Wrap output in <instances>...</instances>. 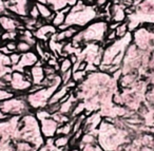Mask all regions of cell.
Masks as SVG:
<instances>
[{
  "label": "cell",
  "mask_w": 154,
  "mask_h": 151,
  "mask_svg": "<svg viewBox=\"0 0 154 151\" xmlns=\"http://www.w3.org/2000/svg\"><path fill=\"white\" fill-rule=\"evenodd\" d=\"M18 36H19L18 31H14V32H2L0 34V41L1 42H7V41H12V40L17 41Z\"/></svg>",
  "instance_id": "9a60e30c"
},
{
  "label": "cell",
  "mask_w": 154,
  "mask_h": 151,
  "mask_svg": "<svg viewBox=\"0 0 154 151\" xmlns=\"http://www.w3.org/2000/svg\"><path fill=\"white\" fill-rule=\"evenodd\" d=\"M30 75L31 79H32L33 85H38L41 86L42 81L45 78V66H43V61L39 59L35 66L30 68Z\"/></svg>",
  "instance_id": "9c48e42d"
},
{
  "label": "cell",
  "mask_w": 154,
  "mask_h": 151,
  "mask_svg": "<svg viewBox=\"0 0 154 151\" xmlns=\"http://www.w3.org/2000/svg\"><path fill=\"white\" fill-rule=\"evenodd\" d=\"M0 53L3 54V55H7V56H10L12 54V52L8 49L7 47L5 46V43H1L0 45Z\"/></svg>",
  "instance_id": "d4e9b609"
},
{
  "label": "cell",
  "mask_w": 154,
  "mask_h": 151,
  "mask_svg": "<svg viewBox=\"0 0 154 151\" xmlns=\"http://www.w3.org/2000/svg\"><path fill=\"white\" fill-rule=\"evenodd\" d=\"M149 94H151V95H154V94L152 93V92H149ZM153 100H154V98H153Z\"/></svg>",
  "instance_id": "83f0119b"
},
{
  "label": "cell",
  "mask_w": 154,
  "mask_h": 151,
  "mask_svg": "<svg viewBox=\"0 0 154 151\" xmlns=\"http://www.w3.org/2000/svg\"><path fill=\"white\" fill-rule=\"evenodd\" d=\"M33 47L31 45H29L28 42L22 40H17V52L20 54L28 53V52L32 51Z\"/></svg>",
  "instance_id": "ac0fdd59"
},
{
  "label": "cell",
  "mask_w": 154,
  "mask_h": 151,
  "mask_svg": "<svg viewBox=\"0 0 154 151\" xmlns=\"http://www.w3.org/2000/svg\"><path fill=\"white\" fill-rule=\"evenodd\" d=\"M72 75H73V71L72 70H69V71H66V72L60 74L62 85H66V83H70V81L72 80Z\"/></svg>",
  "instance_id": "603a6c76"
},
{
  "label": "cell",
  "mask_w": 154,
  "mask_h": 151,
  "mask_svg": "<svg viewBox=\"0 0 154 151\" xmlns=\"http://www.w3.org/2000/svg\"><path fill=\"white\" fill-rule=\"evenodd\" d=\"M115 32H116V35H117V38H122V37H124L127 33L130 32V31H129L128 22H127V21L122 22V24H120L119 26L116 28Z\"/></svg>",
  "instance_id": "ffe728a7"
},
{
  "label": "cell",
  "mask_w": 154,
  "mask_h": 151,
  "mask_svg": "<svg viewBox=\"0 0 154 151\" xmlns=\"http://www.w3.org/2000/svg\"><path fill=\"white\" fill-rule=\"evenodd\" d=\"M8 117H9V116H8V115H5V113L2 112V111L0 110V121H3V119H7Z\"/></svg>",
  "instance_id": "4316f807"
},
{
  "label": "cell",
  "mask_w": 154,
  "mask_h": 151,
  "mask_svg": "<svg viewBox=\"0 0 154 151\" xmlns=\"http://www.w3.org/2000/svg\"><path fill=\"white\" fill-rule=\"evenodd\" d=\"M58 86H52V87H42L37 92L30 94H26V102L30 106L31 110H39L45 109L49 106L50 98L52 97L55 91L58 89Z\"/></svg>",
  "instance_id": "3957f363"
},
{
  "label": "cell",
  "mask_w": 154,
  "mask_h": 151,
  "mask_svg": "<svg viewBox=\"0 0 154 151\" xmlns=\"http://www.w3.org/2000/svg\"><path fill=\"white\" fill-rule=\"evenodd\" d=\"M15 140L28 142L36 149H39L45 145V138L41 134L40 123L36 118L34 113L30 112L20 117L19 129H18V134Z\"/></svg>",
  "instance_id": "6da1fadb"
},
{
  "label": "cell",
  "mask_w": 154,
  "mask_h": 151,
  "mask_svg": "<svg viewBox=\"0 0 154 151\" xmlns=\"http://www.w3.org/2000/svg\"><path fill=\"white\" fill-rule=\"evenodd\" d=\"M87 76H88V73H87V71L77 70V71H75V72H73L72 80L75 81L76 83H82V81L87 78Z\"/></svg>",
  "instance_id": "2e32d148"
},
{
  "label": "cell",
  "mask_w": 154,
  "mask_h": 151,
  "mask_svg": "<svg viewBox=\"0 0 154 151\" xmlns=\"http://www.w3.org/2000/svg\"><path fill=\"white\" fill-rule=\"evenodd\" d=\"M7 11V8L5 5V0H0V16L3 15Z\"/></svg>",
  "instance_id": "484cf974"
},
{
  "label": "cell",
  "mask_w": 154,
  "mask_h": 151,
  "mask_svg": "<svg viewBox=\"0 0 154 151\" xmlns=\"http://www.w3.org/2000/svg\"><path fill=\"white\" fill-rule=\"evenodd\" d=\"M39 123H40V131L41 134L43 135V137L45 138L55 137L56 133H57V130L60 125L53 117L43 119V121H39Z\"/></svg>",
  "instance_id": "52a82bcc"
},
{
  "label": "cell",
  "mask_w": 154,
  "mask_h": 151,
  "mask_svg": "<svg viewBox=\"0 0 154 151\" xmlns=\"http://www.w3.org/2000/svg\"><path fill=\"white\" fill-rule=\"evenodd\" d=\"M0 110L8 116H22L24 114L32 112L26 94L24 95H15L10 99L0 102Z\"/></svg>",
  "instance_id": "7a4b0ae2"
},
{
  "label": "cell",
  "mask_w": 154,
  "mask_h": 151,
  "mask_svg": "<svg viewBox=\"0 0 154 151\" xmlns=\"http://www.w3.org/2000/svg\"><path fill=\"white\" fill-rule=\"evenodd\" d=\"M133 35V43L138 48L140 51L143 52H150L154 50V41L153 36L154 32L151 28H140L136 29L132 33Z\"/></svg>",
  "instance_id": "277c9868"
},
{
  "label": "cell",
  "mask_w": 154,
  "mask_h": 151,
  "mask_svg": "<svg viewBox=\"0 0 154 151\" xmlns=\"http://www.w3.org/2000/svg\"><path fill=\"white\" fill-rule=\"evenodd\" d=\"M39 61V57L35 51H30L28 53L21 54V58H20V61L17 66L13 67L12 70L13 71H18V72L23 73L26 69L32 68L33 66L37 64Z\"/></svg>",
  "instance_id": "8992f818"
},
{
  "label": "cell",
  "mask_w": 154,
  "mask_h": 151,
  "mask_svg": "<svg viewBox=\"0 0 154 151\" xmlns=\"http://www.w3.org/2000/svg\"><path fill=\"white\" fill-rule=\"evenodd\" d=\"M1 43H5V46L12 52H17V41L16 40H12V41H7V42H1Z\"/></svg>",
  "instance_id": "cb8c5ba5"
},
{
  "label": "cell",
  "mask_w": 154,
  "mask_h": 151,
  "mask_svg": "<svg viewBox=\"0 0 154 151\" xmlns=\"http://www.w3.org/2000/svg\"><path fill=\"white\" fill-rule=\"evenodd\" d=\"M71 135H56L54 137V146L60 149H64L70 146Z\"/></svg>",
  "instance_id": "30bf717a"
},
{
  "label": "cell",
  "mask_w": 154,
  "mask_h": 151,
  "mask_svg": "<svg viewBox=\"0 0 154 151\" xmlns=\"http://www.w3.org/2000/svg\"><path fill=\"white\" fill-rule=\"evenodd\" d=\"M66 17V14L62 13L61 11L55 12V17H54L53 21H52V24L54 27H56V28H58V27H60L61 24H64Z\"/></svg>",
  "instance_id": "e0dca14e"
},
{
  "label": "cell",
  "mask_w": 154,
  "mask_h": 151,
  "mask_svg": "<svg viewBox=\"0 0 154 151\" xmlns=\"http://www.w3.org/2000/svg\"><path fill=\"white\" fill-rule=\"evenodd\" d=\"M73 133V119L69 123L60 125L57 130L56 135H72Z\"/></svg>",
  "instance_id": "5bb4252c"
},
{
  "label": "cell",
  "mask_w": 154,
  "mask_h": 151,
  "mask_svg": "<svg viewBox=\"0 0 154 151\" xmlns=\"http://www.w3.org/2000/svg\"><path fill=\"white\" fill-rule=\"evenodd\" d=\"M15 145V151H37L38 149L35 148L33 145L23 140H15L13 142Z\"/></svg>",
  "instance_id": "8fae6325"
},
{
  "label": "cell",
  "mask_w": 154,
  "mask_h": 151,
  "mask_svg": "<svg viewBox=\"0 0 154 151\" xmlns=\"http://www.w3.org/2000/svg\"><path fill=\"white\" fill-rule=\"evenodd\" d=\"M9 58H10V62H11V67L13 68V67L17 66L19 64L20 58H21V54L18 53V52H14V53H12L9 56Z\"/></svg>",
  "instance_id": "7402d4cb"
},
{
  "label": "cell",
  "mask_w": 154,
  "mask_h": 151,
  "mask_svg": "<svg viewBox=\"0 0 154 151\" xmlns=\"http://www.w3.org/2000/svg\"><path fill=\"white\" fill-rule=\"evenodd\" d=\"M33 86L32 81L26 76V74L18 71L12 72V80L9 85V89L15 95H24L28 94L29 90Z\"/></svg>",
  "instance_id": "5b68a950"
},
{
  "label": "cell",
  "mask_w": 154,
  "mask_h": 151,
  "mask_svg": "<svg viewBox=\"0 0 154 151\" xmlns=\"http://www.w3.org/2000/svg\"><path fill=\"white\" fill-rule=\"evenodd\" d=\"M58 61H59V71H58L59 74H62L69 70H72L73 64L69 57H60L58 58Z\"/></svg>",
  "instance_id": "7c38bea8"
},
{
  "label": "cell",
  "mask_w": 154,
  "mask_h": 151,
  "mask_svg": "<svg viewBox=\"0 0 154 151\" xmlns=\"http://www.w3.org/2000/svg\"><path fill=\"white\" fill-rule=\"evenodd\" d=\"M57 32H58V30L56 27H54L52 24H45V26L40 27L39 29L35 30L34 35L38 41L47 42V41H49L50 38H51L54 34H56Z\"/></svg>",
  "instance_id": "ba28073f"
},
{
  "label": "cell",
  "mask_w": 154,
  "mask_h": 151,
  "mask_svg": "<svg viewBox=\"0 0 154 151\" xmlns=\"http://www.w3.org/2000/svg\"><path fill=\"white\" fill-rule=\"evenodd\" d=\"M85 112H86V104H85L84 102H82V100H79V102L75 105L72 113L70 114L71 119L77 118L78 116H80L82 114H84Z\"/></svg>",
  "instance_id": "4fadbf2b"
},
{
  "label": "cell",
  "mask_w": 154,
  "mask_h": 151,
  "mask_svg": "<svg viewBox=\"0 0 154 151\" xmlns=\"http://www.w3.org/2000/svg\"><path fill=\"white\" fill-rule=\"evenodd\" d=\"M1 31H2V30H1V27H0V34H1V33H2V32H1Z\"/></svg>",
  "instance_id": "f1b7e54d"
},
{
  "label": "cell",
  "mask_w": 154,
  "mask_h": 151,
  "mask_svg": "<svg viewBox=\"0 0 154 151\" xmlns=\"http://www.w3.org/2000/svg\"><path fill=\"white\" fill-rule=\"evenodd\" d=\"M34 114H35L36 118L38 119L39 121H43V119H47V118H50V117H52L51 112H50V111L48 110L47 108L36 110V111H35Z\"/></svg>",
  "instance_id": "d6986e66"
},
{
  "label": "cell",
  "mask_w": 154,
  "mask_h": 151,
  "mask_svg": "<svg viewBox=\"0 0 154 151\" xmlns=\"http://www.w3.org/2000/svg\"><path fill=\"white\" fill-rule=\"evenodd\" d=\"M13 96H15V94L10 89H0V102H5L7 99H10Z\"/></svg>",
  "instance_id": "44dd1931"
}]
</instances>
